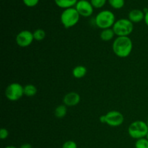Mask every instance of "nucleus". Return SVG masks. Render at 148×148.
<instances>
[{"instance_id": "obj_1", "label": "nucleus", "mask_w": 148, "mask_h": 148, "mask_svg": "<svg viewBox=\"0 0 148 148\" xmlns=\"http://www.w3.org/2000/svg\"><path fill=\"white\" fill-rule=\"evenodd\" d=\"M112 49L114 53L118 57H128L132 51V40L129 36L117 37L113 42Z\"/></svg>"}, {"instance_id": "obj_2", "label": "nucleus", "mask_w": 148, "mask_h": 148, "mask_svg": "<svg viewBox=\"0 0 148 148\" xmlns=\"http://www.w3.org/2000/svg\"><path fill=\"white\" fill-rule=\"evenodd\" d=\"M116 21L115 14L108 10L101 11L95 17V24L102 30L112 27Z\"/></svg>"}, {"instance_id": "obj_3", "label": "nucleus", "mask_w": 148, "mask_h": 148, "mask_svg": "<svg viewBox=\"0 0 148 148\" xmlns=\"http://www.w3.org/2000/svg\"><path fill=\"white\" fill-rule=\"evenodd\" d=\"M79 14L75 7L65 9L60 16V20L62 25L65 28H70L77 24L79 20Z\"/></svg>"}, {"instance_id": "obj_4", "label": "nucleus", "mask_w": 148, "mask_h": 148, "mask_svg": "<svg viewBox=\"0 0 148 148\" xmlns=\"http://www.w3.org/2000/svg\"><path fill=\"white\" fill-rule=\"evenodd\" d=\"M147 133L148 127L147 124L141 120L133 121L128 127L129 135L136 140L146 137Z\"/></svg>"}, {"instance_id": "obj_5", "label": "nucleus", "mask_w": 148, "mask_h": 148, "mask_svg": "<svg viewBox=\"0 0 148 148\" xmlns=\"http://www.w3.org/2000/svg\"><path fill=\"white\" fill-rule=\"evenodd\" d=\"M134 23H132L129 19L122 18L116 20L114 23L112 29L117 37L129 36L134 30Z\"/></svg>"}, {"instance_id": "obj_6", "label": "nucleus", "mask_w": 148, "mask_h": 148, "mask_svg": "<svg viewBox=\"0 0 148 148\" xmlns=\"http://www.w3.org/2000/svg\"><path fill=\"white\" fill-rule=\"evenodd\" d=\"M24 95V87L20 83L10 84L5 90V96L9 101H17Z\"/></svg>"}, {"instance_id": "obj_7", "label": "nucleus", "mask_w": 148, "mask_h": 148, "mask_svg": "<svg viewBox=\"0 0 148 148\" xmlns=\"http://www.w3.org/2000/svg\"><path fill=\"white\" fill-rule=\"evenodd\" d=\"M106 124L112 127H117L124 123V117L121 112L118 111H111L105 114Z\"/></svg>"}, {"instance_id": "obj_8", "label": "nucleus", "mask_w": 148, "mask_h": 148, "mask_svg": "<svg viewBox=\"0 0 148 148\" xmlns=\"http://www.w3.org/2000/svg\"><path fill=\"white\" fill-rule=\"evenodd\" d=\"M16 43L20 47L26 48L31 45L34 40L33 33L30 30H24L20 31L16 36Z\"/></svg>"}, {"instance_id": "obj_9", "label": "nucleus", "mask_w": 148, "mask_h": 148, "mask_svg": "<svg viewBox=\"0 0 148 148\" xmlns=\"http://www.w3.org/2000/svg\"><path fill=\"white\" fill-rule=\"evenodd\" d=\"M75 7L79 15L84 17L91 16L94 11V7L90 1H88V0H79Z\"/></svg>"}, {"instance_id": "obj_10", "label": "nucleus", "mask_w": 148, "mask_h": 148, "mask_svg": "<svg viewBox=\"0 0 148 148\" xmlns=\"http://www.w3.org/2000/svg\"><path fill=\"white\" fill-rule=\"evenodd\" d=\"M80 95L76 92H69L64 95L63 103L65 106L69 107L75 106L80 102Z\"/></svg>"}, {"instance_id": "obj_11", "label": "nucleus", "mask_w": 148, "mask_h": 148, "mask_svg": "<svg viewBox=\"0 0 148 148\" xmlns=\"http://www.w3.org/2000/svg\"><path fill=\"white\" fill-rule=\"evenodd\" d=\"M145 14V13L143 10H138V9H134L131 10L129 13V20L133 23H138L144 20Z\"/></svg>"}, {"instance_id": "obj_12", "label": "nucleus", "mask_w": 148, "mask_h": 148, "mask_svg": "<svg viewBox=\"0 0 148 148\" xmlns=\"http://www.w3.org/2000/svg\"><path fill=\"white\" fill-rule=\"evenodd\" d=\"M55 4L60 8L68 9L75 7L76 4L77 3V0H54Z\"/></svg>"}, {"instance_id": "obj_13", "label": "nucleus", "mask_w": 148, "mask_h": 148, "mask_svg": "<svg viewBox=\"0 0 148 148\" xmlns=\"http://www.w3.org/2000/svg\"><path fill=\"white\" fill-rule=\"evenodd\" d=\"M87 74V68L82 65L75 66L72 70V75L77 79H80L84 77Z\"/></svg>"}, {"instance_id": "obj_14", "label": "nucleus", "mask_w": 148, "mask_h": 148, "mask_svg": "<svg viewBox=\"0 0 148 148\" xmlns=\"http://www.w3.org/2000/svg\"><path fill=\"white\" fill-rule=\"evenodd\" d=\"M115 33L112 28H108L102 30L101 34H100V38L103 41H109L112 40L115 36Z\"/></svg>"}, {"instance_id": "obj_15", "label": "nucleus", "mask_w": 148, "mask_h": 148, "mask_svg": "<svg viewBox=\"0 0 148 148\" xmlns=\"http://www.w3.org/2000/svg\"><path fill=\"white\" fill-rule=\"evenodd\" d=\"M66 113H67V108L64 104L58 106L54 110V115L58 119L64 118L66 115Z\"/></svg>"}, {"instance_id": "obj_16", "label": "nucleus", "mask_w": 148, "mask_h": 148, "mask_svg": "<svg viewBox=\"0 0 148 148\" xmlns=\"http://www.w3.org/2000/svg\"><path fill=\"white\" fill-rule=\"evenodd\" d=\"M37 93V88L34 85L28 84L24 86V95L27 97H33Z\"/></svg>"}, {"instance_id": "obj_17", "label": "nucleus", "mask_w": 148, "mask_h": 148, "mask_svg": "<svg viewBox=\"0 0 148 148\" xmlns=\"http://www.w3.org/2000/svg\"><path fill=\"white\" fill-rule=\"evenodd\" d=\"M33 37H34V40H37V41H41L43 39L46 38V33L44 30L43 29H37L33 32Z\"/></svg>"}, {"instance_id": "obj_18", "label": "nucleus", "mask_w": 148, "mask_h": 148, "mask_svg": "<svg viewBox=\"0 0 148 148\" xmlns=\"http://www.w3.org/2000/svg\"><path fill=\"white\" fill-rule=\"evenodd\" d=\"M108 2L111 7L116 10H119L124 6L125 0H108Z\"/></svg>"}, {"instance_id": "obj_19", "label": "nucleus", "mask_w": 148, "mask_h": 148, "mask_svg": "<svg viewBox=\"0 0 148 148\" xmlns=\"http://www.w3.org/2000/svg\"><path fill=\"white\" fill-rule=\"evenodd\" d=\"M135 148H148V140L146 137L136 140Z\"/></svg>"}, {"instance_id": "obj_20", "label": "nucleus", "mask_w": 148, "mask_h": 148, "mask_svg": "<svg viewBox=\"0 0 148 148\" xmlns=\"http://www.w3.org/2000/svg\"><path fill=\"white\" fill-rule=\"evenodd\" d=\"M107 1L108 0H90V3L94 8L99 9L102 8L105 5Z\"/></svg>"}, {"instance_id": "obj_21", "label": "nucleus", "mask_w": 148, "mask_h": 148, "mask_svg": "<svg viewBox=\"0 0 148 148\" xmlns=\"http://www.w3.org/2000/svg\"><path fill=\"white\" fill-rule=\"evenodd\" d=\"M62 148H77V145L75 141L68 140L62 145Z\"/></svg>"}, {"instance_id": "obj_22", "label": "nucleus", "mask_w": 148, "mask_h": 148, "mask_svg": "<svg viewBox=\"0 0 148 148\" xmlns=\"http://www.w3.org/2000/svg\"><path fill=\"white\" fill-rule=\"evenodd\" d=\"M23 1L27 7H33L38 4L39 0H23Z\"/></svg>"}, {"instance_id": "obj_23", "label": "nucleus", "mask_w": 148, "mask_h": 148, "mask_svg": "<svg viewBox=\"0 0 148 148\" xmlns=\"http://www.w3.org/2000/svg\"><path fill=\"white\" fill-rule=\"evenodd\" d=\"M9 136V132L7 129L1 128L0 130V138L1 140H6Z\"/></svg>"}, {"instance_id": "obj_24", "label": "nucleus", "mask_w": 148, "mask_h": 148, "mask_svg": "<svg viewBox=\"0 0 148 148\" xmlns=\"http://www.w3.org/2000/svg\"><path fill=\"white\" fill-rule=\"evenodd\" d=\"M20 148H32V145L29 143H25L20 146Z\"/></svg>"}, {"instance_id": "obj_25", "label": "nucleus", "mask_w": 148, "mask_h": 148, "mask_svg": "<svg viewBox=\"0 0 148 148\" xmlns=\"http://www.w3.org/2000/svg\"><path fill=\"white\" fill-rule=\"evenodd\" d=\"M145 13V14L144 20H145V24L147 25V26L148 27V10H147V11Z\"/></svg>"}, {"instance_id": "obj_26", "label": "nucleus", "mask_w": 148, "mask_h": 148, "mask_svg": "<svg viewBox=\"0 0 148 148\" xmlns=\"http://www.w3.org/2000/svg\"><path fill=\"white\" fill-rule=\"evenodd\" d=\"M100 121H101V123H103V124H106V117H105V115H102L100 116L99 118Z\"/></svg>"}, {"instance_id": "obj_27", "label": "nucleus", "mask_w": 148, "mask_h": 148, "mask_svg": "<svg viewBox=\"0 0 148 148\" xmlns=\"http://www.w3.org/2000/svg\"><path fill=\"white\" fill-rule=\"evenodd\" d=\"M4 148H17L15 146H12V145H9V146H7V147H5Z\"/></svg>"}, {"instance_id": "obj_28", "label": "nucleus", "mask_w": 148, "mask_h": 148, "mask_svg": "<svg viewBox=\"0 0 148 148\" xmlns=\"http://www.w3.org/2000/svg\"><path fill=\"white\" fill-rule=\"evenodd\" d=\"M146 139H147V140H148V133H147V136H146Z\"/></svg>"}, {"instance_id": "obj_29", "label": "nucleus", "mask_w": 148, "mask_h": 148, "mask_svg": "<svg viewBox=\"0 0 148 148\" xmlns=\"http://www.w3.org/2000/svg\"><path fill=\"white\" fill-rule=\"evenodd\" d=\"M146 124H147V127H148V119H147V122H146Z\"/></svg>"}]
</instances>
